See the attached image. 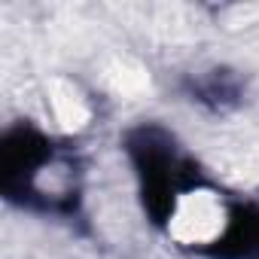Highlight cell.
Wrapping results in <instances>:
<instances>
[{
    "instance_id": "obj_1",
    "label": "cell",
    "mask_w": 259,
    "mask_h": 259,
    "mask_svg": "<svg viewBox=\"0 0 259 259\" xmlns=\"http://www.w3.org/2000/svg\"><path fill=\"white\" fill-rule=\"evenodd\" d=\"M73 162L31 132H13L4 144V189L22 204L73 210Z\"/></svg>"
},
{
    "instance_id": "obj_2",
    "label": "cell",
    "mask_w": 259,
    "mask_h": 259,
    "mask_svg": "<svg viewBox=\"0 0 259 259\" xmlns=\"http://www.w3.org/2000/svg\"><path fill=\"white\" fill-rule=\"evenodd\" d=\"M192 95L201 101V104H210V107H226V104H235L238 101V82L226 73H213L207 79H201L198 85H192Z\"/></svg>"
}]
</instances>
